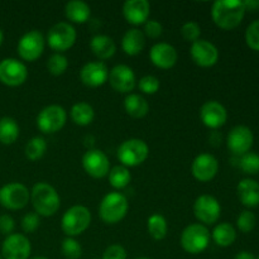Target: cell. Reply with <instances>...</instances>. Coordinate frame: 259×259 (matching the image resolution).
<instances>
[{
    "mask_svg": "<svg viewBox=\"0 0 259 259\" xmlns=\"http://www.w3.org/2000/svg\"><path fill=\"white\" fill-rule=\"evenodd\" d=\"M124 109L126 114L132 118L141 119L148 114L149 105L148 101L138 94H128L124 99Z\"/></svg>",
    "mask_w": 259,
    "mask_h": 259,
    "instance_id": "4316f807",
    "label": "cell"
},
{
    "mask_svg": "<svg viewBox=\"0 0 259 259\" xmlns=\"http://www.w3.org/2000/svg\"><path fill=\"white\" fill-rule=\"evenodd\" d=\"M28 78L27 66L17 58H4L0 61V81L10 88L23 85Z\"/></svg>",
    "mask_w": 259,
    "mask_h": 259,
    "instance_id": "8fae6325",
    "label": "cell"
},
{
    "mask_svg": "<svg viewBox=\"0 0 259 259\" xmlns=\"http://www.w3.org/2000/svg\"><path fill=\"white\" fill-rule=\"evenodd\" d=\"M30 201L34 207L35 214L45 218L53 217L61 206L60 195L55 187L47 182H37L32 187Z\"/></svg>",
    "mask_w": 259,
    "mask_h": 259,
    "instance_id": "7a4b0ae2",
    "label": "cell"
},
{
    "mask_svg": "<svg viewBox=\"0 0 259 259\" xmlns=\"http://www.w3.org/2000/svg\"><path fill=\"white\" fill-rule=\"evenodd\" d=\"M68 67V60L61 53H53L47 61L48 72L53 76H61L66 72Z\"/></svg>",
    "mask_w": 259,
    "mask_h": 259,
    "instance_id": "836d02e7",
    "label": "cell"
},
{
    "mask_svg": "<svg viewBox=\"0 0 259 259\" xmlns=\"http://www.w3.org/2000/svg\"><path fill=\"white\" fill-rule=\"evenodd\" d=\"M149 58L156 67L162 68V70H169L176 65L179 55H177L176 48L172 45L159 42L152 46L151 51H149Z\"/></svg>",
    "mask_w": 259,
    "mask_h": 259,
    "instance_id": "44dd1931",
    "label": "cell"
},
{
    "mask_svg": "<svg viewBox=\"0 0 259 259\" xmlns=\"http://www.w3.org/2000/svg\"><path fill=\"white\" fill-rule=\"evenodd\" d=\"M239 167L247 175H257L259 172V154L248 152L239 159Z\"/></svg>",
    "mask_w": 259,
    "mask_h": 259,
    "instance_id": "d590c367",
    "label": "cell"
},
{
    "mask_svg": "<svg viewBox=\"0 0 259 259\" xmlns=\"http://www.w3.org/2000/svg\"><path fill=\"white\" fill-rule=\"evenodd\" d=\"M139 90L143 94H147V95H153L161 88V82H159L158 78L153 75H147L143 76V77L139 80L138 83Z\"/></svg>",
    "mask_w": 259,
    "mask_h": 259,
    "instance_id": "74e56055",
    "label": "cell"
},
{
    "mask_svg": "<svg viewBox=\"0 0 259 259\" xmlns=\"http://www.w3.org/2000/svg\"><path fill=\"white\" fill-rule=\"evenodd\" d=\"M32 252V245L25 235L13 233L8 235L2 245L4 259H28Z\"/></svg>",
    "mask_w": 259,
    "mask_h": 259,
    "instance_id": "5bb4252c",
    "label": "cell"
},
{
    "mask_svg": "<svg viewBox=\"0 0 259 259\" xmlns=\"http://www.w3.org/2000/svg\"><path fill=\"white\" fill-rule=\"evenodd\" d=\"M45 46L46 39L42 32L32 29L25 33L24 35H22V38L18 42V55L22 60L28 61V62H34L42 56Z\"/></svg>",
    "mask_w": 259,
    "mask_h": 259,
    "instance_id": "30bf717a",
    "label": "cell"
},
{
    "mask_svg": "<svg viewBox=\"0 0 259 259\" xmlns=\"http://www.w3.org/2000/svg\"><path fill=\"white\" fill-rule=\"evenodd\" d=\"M244 3L239 0H218L211 7V18L224 30H232L242 23L245 14Z\"/></svg>",
    "mask_w": 259,
    "mask_h": 259,
    "instance_id": "6da1fadb",
    "label": "cell"
},
{
    "mask_svg": "<svg viewBox=\"0 0 259 259\" xmlns=\"http://www.w3.org/2000/svg\"><path fill=\"white\" fill-rule=\"evenodd\" d=\"M210 234L209 229L205 225L196 223V224H190L184 229L180 238V243L185 252L190 254H200L209 247Z\"/></svg>",
    "mask_w": 259,
    "mask_h": 259,
    "instance_id": "5b68a950",
    "label": "cell"
},
{
    "mask_svg": "<svg viewBox=\"0 0 259 259\" xmlns=\"http://www.w3.org/2000/svg\"><path fill=\"white\" fill-rule=\"evenodd\" d=\"M103 259H126V250L120 244H111L104 252Z\"/></svg>",
    "mask_w": 259,
    "mask_h": 259,
    "instance_id": "b9f144b4",
    "label": "cell"
},
{
    "mask_svg": "<svg viewBox=\"0 0 259 259\" xmlns=\"http://www.w3.org/2000/svg\"><path fill=\"white\" fill-rule=\"evenodd\" d=\"M257 224V218L249 210H244L239 214L237 219V227L240 232L243 233H250L255 228Z\"/></svg>",
    "mask_w": 259,
    "mask_h": 259,
    "instance_id": "8d00e7d4",
    "label": "cell"
},
{
    "mask_svg": "<svg viewBox=\"0 0 259 259\" xmlns=\"http://www.w3.org/2000/svg\"><path fill=\"white\" fill-rule=\"evenodd\" d=\"M30 191L20 182H10L0 189V204L8 210H20L28 205Z\"/></svg>",
    "mask_w": 259,
    "mask_h": 259,
    "instance_id": "ba28073f",
    "label": "cell"
},
{
    "mask_svg": "<svg viewBox=\"0 0 259 259\" xmlns=\"http://www.w3.org/2000/svg\"><path fill=\"white\" fill-rule=\"evenodd\" d=\"M91 224V212L83 205H73L66 210L61 219V229L67 237L75 238L89 229Z\"/></svg>",
    "mask_w": 259,
    "mask_h": 259,
    "instance_id": "277c9868",
    "label": "cell"
},
{
    "mask_svg": "<svg viewBox=\"0 0 259 259\" xmlns=\"http://www.w3.org/2000/svg\"><path fill=\"white\" fill-rule=\"evenodd\" d=\"M30 259H48V258H46V257H34V258H30Z\"/></svg>",
    "mask_w": 259,
    "mask_h": 259,
    "instance_id": "681fc988",
    "label": "cell"
},
{
    "mask_svg": "<svg viewBox=\"0 0 259 259\" xmlns=\"http://www.w3.org/2000/svg\"><path fill=\"white\" fill-rule=\"evenodd\" d=\"M151 5L147 0H126L123 5V15L132 25H141L148 20Z\"/></svg>",
    "mask_w": 259,
    "mask_h": 259,
    "instance_id": "7402d4cb",
    "label": "cell"
},
{
    "mask_svg": "<svg viewBox=\"0 0 259 259\" xmlns=\"http://www.w3.org/2000/svg\"><path fill=\"white\" fill-rule=\"evenodd\" d=\"M109 78V70L101 61H93L83 65L80 71V80L89 88L103 86Z\"/></svg>",
    "mask_w": 259,
    "mask_h": 259,
    "instance_id": "ffe728a7",
    "label": "cell"
},
{
    "mask_svg": "<svg viewBox=\"0 0 259 259\" xmlns=\"http://www.w3.org/2000/svg\"><path fill=\"white\" fill-rule=\"evenodd\" d=\"M219 171V162L212 154L201 153L194 159L191 164L192 176L200 182H209Z\"/></svg>",
    "mask_w": 259,
    "mask_h": 259,
    "instance_id": "d6986e66",
    "label": "cell"
},
{
    "mask_svg": "<svg viewBox=\"0 0 259 259\" xmlns=\"http://www.w3.org/2000/svg\"><path fill=\"white\" fill-rule=\"evenodd\" d=\"M71 119L76 125L86 126L90 125L93 123L94 118H95V111L90 104L85 103V101H80L72 105L70 110Z\"/></svg>",
    "mask_w": 259,
    "mask_h": 259,
    "instance_id": "83f0119b",
    "label": "cell"
},
{
    "mask_svg": "<svg viewBox=\"0 0 259 259\" xmlns=\"http://www.w3.org/2000/svg\"><path fill=\"white\" fill-rule=\"evenodd\" d=\"M20 225H22V229L24 230V233H28V234L29 233H34L40 225L39 215L35 214V212H27L23 217Z\"/></svg>",
    "mask_w": 259,
    "mask_h": 259,
    "instance_id": "60d3db41",
    "label": "cell"
},
{
    "mask_svg": "<svg viewBox=\"0 0 259 259\" xmlns=\"http://www.w3.org/2000/svg\"><path fill=\"white\" fill-rule=\"evenodd\" d=\"M128 200L120 192H109L99 205V215L105 224H118L128 212Z\"/></svg>",
    "mask_w": 259,
    "mask_h": 259,
    "instance_id": "3957f363",
    "label": "cell"
},
{
    "mask_svg": "<svg viewBox=\"0 0 259 259\" xmlns=\"http://www.w3.org/2000/svg\"><path fill=\"white\" fill-rule=\"evenodd\" d=\"M245 42L248 47L259 52V19L248 25L245 30Z\"/></svg>",
    "mask_w": 259,
    "mask_h": 259,
    "instance_id": "f35d334b",
    "label": "cell"
},
{
    "mask_svg": "<svg viewBox=\"0 0 259 259\" xmlns=\"http://www.w3.org/2000/svg\"><path fill=\"white\" fill-rule=\"evenodd\" d=\"M149 154V147L144 141L138 138H131L124 141L118 148L119 162L124 167H137L143 163Z\"/></svg>",
    "mask_w": 259,
    "mask_h": 259,
    "instance_id": "8992f818",
    "label": "cell"
},
{
    "mask_svg": "<svg viewBox=\"0 0 259 259\" xmlns=\"http://www.w3.org/2000/svg\"><path fill=\"white\" fill-rule=\"evenodd\" d=\"M181 34L185 40L187 42H196L200 39V34H201V28L196 22H187L182 25Z\"/></svg>",
    "mask_w": 259,
    "mask_h": 259,
    "instance_id": "ab89813d",
    "label": "cell"
},
{
    "mask_svg": "<svg viewBox=\"0 0 259 259\" xmlns=\"http://www.w3.org/2000/svg\"><path fill=\"white\" fill-rule=\"evenodd\" d=\"M65 15L70 22L83 24L90 19L91 9L89 4L81 0H71L65 5Z\"/></svg>",
    "mask_w": 259,
    "mask_h": 259,
    "instance_id": "484cf974",
    "label": "cell"
},
{
    "mask_svg": "<svg viewBox=\"0 0 259 259\" xmlns=\"http://www.w3.org/2000/svg\"><path fill=\"white\" fill-rule=\"evenodd\" d=\"M144 46H146V35L143 30L137 28L126 30L121 39V50L128 56L139 55L144 50Z\"/></svg>",
    "mask_w": 259,
    "mask_h": 259,
    "instance_id": "cb8c5ba5",
    "label": "cell"
},
{
    "mask_svg": "<svg viewBox=\"0 0 259 259\" xmlns=\"http://www.w3.org/2000/svg\"><path fill=\"white\" fill-rule=\"evenodd\" d=\"M90 48L94 55L100 60H109L115 55L116 45L114 39L109 35L98 34L94 35L90 40Z\"/></svg>",
    "mask_w": 259,
    "mask_h": 259,
    "instance_id": "d4e9b609",
    "label": "cell"
},
{
    "mask_svg": "<svg viewBox=\"0 0 259 259\" xmlns=\"http://www.w3.org/2000/svg\"><path fill=\"white\" fill-rule=\"evenodd\" d=\"M47 151V142L42 137H33L28 143L25 144V156L30 161H38L45 156Z\"/></svg>",
    "mask_w": 259,
    "mask_h": 259,
    "instance_id": "d6a6232c",
    "label": "cell"
},
{
    "mask_svg": "<svg viewBox=\"0 0 259 259\" xmlns=\"http://www.w3.org/2000/svg\"><path fill=\"white\" fill-rule=\"evenodd\" d=\"M192 61L200 67H212L219 60V51L214 43L206 39H199L194 42L190 48Z\"/></svg>",
    "mask_w": 259,
    "mask_h": 259,
    "instance_id": "2e32d148",
    "label": "cell"
},
{
    "mask_svg": "<svg viewBox=\"0 0 259 259\" xmlns=\"http://www.w3.org/2000/svg\"><path fill=\"white\" fill-rule=\"evenodd\" d=\"M163 32V28H162V24L157 20H147L144 23V35L149 38H158L159 35Z\"/></svg>",
    "mask_w": 259,
    "mask_h": 259,
    "instance_id": "7bdbcfd3",
    "label": "cell"
},
{
    "mask_svg": "<svg viewBox=\"0 0 259 259\" xmlns=\"http://www.w3.org/2000/svg\"><path fill=\"white\" fill-rule=\"evenodd\" d=\"M200 119L209 129H218L227 123L228 111L223 104L217 100H210L200 108Z\"/></svg>",
    "mask_w": 259,
    "mask_h": 259,
    "instance_id": "ac0fdd59",
    "label": "cell"
},
{
    "mask_svg": "<svg viewBox=\"0 0 259 259\" xmlns=\"http://www.w3.org/2000/svg\"><path fill=\"white\" fill-rule=\"evenodd\" d=\"M254 142V136L250 128L245 125H237L229 132L227 138V146L235 156H243L250 151Z\"/></svg>",
    "mask_w": 259,
    "mask_h": 259,
    "instance_id": "9a60e30c",
    "label": "cell"
},
{
    "mask_svg": "<svg viewBox=\"0 0 259 259\" xmlns=\"http://www.w3.org/2000/svg\"><path fill=\"white\" fill-rule=\"evenodd\" d=\"M109 83L115 91L131 94L136 88V73L126 65H116L109 71Z\"/></svg>",
    "mask_w": 259,
    "mask_h": 259,
    "instance_id": "e0dca14e",
    "label": "cell"
},
{
    "mask_svg": "<svg viewBox=\"0 0 259 259\" xmlns=\"http://www.w3.org/2000/svg\"><path fill=\"white\" fill-rule=\"evenodd\" d=\"M109 182L116 190H123L131 184L132 175L129 169L124 166H115L109 171Z\"/></svg>",
    "mask_w": 259,
    "mask_h": 259,
    "instance_id": "1f68e13d",
    "label": "cell"
},
{
    "mask_svg": "<svg viewBox=\"0 0 259 259\" xmlns=\"http://www.w3.org/2000/svg\"><path fill=\"white\" fill-rule=\"evenodd\" d=\"M147 229L154 240H162L167 235V230H168L166 218L157 212L152 214L147 220Z\"/></svg>",
    "mask_w": 259,
    "mask_h": 259,
    "instance_id": "4dcf8cb0",
    "label": "cell"
},
{
    "mask_svg": "<svg viewBox=\"0 0 259 259\" xmlns=\"http://www.w3.org/2000/svg\"><path fill=\"white\" fill-rule=\"evenodd\" d=\"M211 238L215 244L219 247H230L237 239V232H235V228L229 223H220L212 230Z\"/></svg>",
    "mask_w": 259,
    "mask_h": 259,
    "instance_id": "f1b7e54d",
    "label": "cell"
},
{
    "mask_svg": "<svg viewBox=\"0 0 259 259\" xmlns=\"http://www.w3.org/2000/svg\"><path fill=\"white\" fill-rule=\"evenodd\" d=\"M0 259H3V258H2V257H0Z\"/></svg>",
    "mask_w": 259,
    "mask_h": 259,
    "instance_id": "f5cc1de1",
    "label": "cell"
},
{
    "mask_svg": "<svg viewBox=\"0 0 259 259\" xmlns=\"http://www.w3.org/2000/svg\"><path fill=\"white\" fill-rule=\"evenodd\" d=\"M3 40H4V34H3V30L0 29V46L3 45Z\"/></svg>",
    "mask_w": 259,
    "mask_h": 259,
    "instance_id": "c3c4849f",
    "label": "cell"
},
{
    "mask_svg": "<svg viewBox=\"0 0 259 259\" xmlns=\"http://www.w3.org/2000/svg\"><path fill=\"white\" fill-rule=\"evenodd\" d=\"M18 137H19V125L15 119L10 116L0 118V143L10 146L17 142Z\"/></svg>",
    "mask_w": 259,
    "mask_h": 259,
    "instance_id": "f546056e",
    "label": "cell"
},
{
    "mask_svg": "<svg viewBox=\"0 0 259 259\" xmlns=\"http://www.w3.org/2000/svg\"><path fill=\"white\" fill-rule=\"evenodd\" d=\"M257 259H259V255H258V258H257Z\"/></svg>",
    "mask_w": 259,
    "mask_h": 259,
    "instance_id": "816d5d0a",
    "label": "cell"
},
{
    "mask_svg": "<svg viewBox=\"0 0 259 259\" xmlns=\"http://www.w3.org/2000/svg\"><path fill=\"white\" fill-rule=\"evenodd\" d=\"M77 33L73 25L67 22L56 23L47 33V43L56 53L70 50L76 42Z\"/></svg>",
    "mask_w": 259,
    "mask_h": 259,
    "instance_id": "52a82bcc",
    "label": "cell"
},
{
    "mask_svg": "<svg viewBox=\"0 0 259 259\" xmlns=\"http://www.w3.org/2000/svg\"><path fill=\"white\" fill-rule=\"evenodd\" d=\"M194 214L202 225H212L219 220L222 206L211 195H201L195 200Z\"/></svg>",
    "mask_w": 259,
    "mask_h": 259,
    "instance_id": "7c38bea8",
    "label": "cell"
},
{
    "mask_svg": "<svg viewBox=\"0 0 259 259\" xmlns=\"http://www.w3.org/2000/svg\"><path fill=\"white\" fill-rule=\"evenodd\" d=\"M94 144V137L93 136H86L85 137V146L93 147Z\"/></svg>",
    "mask_w": 259,
    "mask_h": 259,
    "instance_id": "7dc6e473",
    "label": "cell"
},
{
    "mask_svg": "<svg viewBox=\"0 0 259 259\" xmlns=\"http://www.w3.org/2000/svg\"><path fill=\"white\" fill-rule=\"evenodd\" d=\"M61 250L66 259H80L82 255V247L75 238L67 237L63 239Z\"/></svg>",
    "mask_w": 259,
    "mask_h": 259,
    "instance_id": "e575fe53",
    "label": "cell"
},
{
    "mask_svg": "<svg viewBox=\"0 0 259 259\" xmlns=\"http://www.w3.org/2000/svg\"><path fill=\"white\" fill-rule=\"evenodd\" d=\"M237 194L244 206L255 207L259 205V184L254 180H242L237 186Z\"/></svg>",
    "mask_w": 259,
    "mask_h": 259,
    "instance_id": "603a6c76",
    "label": "cell"
},
{
    "mask_svg": "<svg viewBox=\"0 0 259 259\" xmlns=\"http://www.w3.org/2000/svg\"><path fill=\"white\" fill-rule=\"evenodd\" d=\"M67 120V113L60 105H48L37 115V126L42 133L53 134L60 132Z\"/></svg>",
    "mask_w": 259,
    "mask_h": 259,
    "instance_id": "9c48e42d",
    "label": "cell"
},
{
    "mask_svg": "<svg viewBox=\"0 0 259 259\" xmlns=\"http://www.w3.org/2000/svg\"><path fill=\"white\" fill-rule=\"evenodd\" d=\"M234 259H257L254 257V254L250 252H245V250H243V252H239L237 255H235Z\"/></svg>",
    "mask_w": 259,
    "mask_h": 259,
    "instance_id": "f6af8a7d",
    "label": "cell"
},
{
    "mask_svg": "<svg viewBox=\"0 0 259 259\" xmlns=\"http://www.w3.org/2000/svg\"><path fill=\"white\" fill-rule=\"evenodd\" d=\"M82 167L93 179H103L109 175L110 162L108 156L100 149H89L82 157Z\"/></svg>",
    "mask_w": 259,
    "mask_h": 259,
    "instance_id": "4fadbf2b",
    "label": "cell"
},
{
    "mask_svg": "<svg viewBox=\"0 0 259 259\" xmlns=\"http://www.w3.org/2000/svg\"><path fill=\"white\" fill-rule=\"evenodd\" d=\"M15 228V222L10 215L3 214L0 215V233L8 235L13 234V230Z\"/></svg>",
    "mask_w": 259,
    "mask_h": 259,
    "instance_id": "ee69618b",
    "label": "cell"
},
{
    "mask_svg": "<svg viewBox=\"0 0 259 259\" xmlns=\"http://www.w3.org/2000/svg\"><path fill=\"white\" fill-rule=\"evenodd\" d=\"M244 3V7H245V10L249 9V10H254L259 8V2L258 0H250V2H243Z\"/></svg>",
    "mask_w": 259,
    "mask_h": 259,
    "instance_id": "bcb514c9",
    "label": "cell"
},
{
    "mask_svg": "<svg viewBox=\"0 0 259 259\" xmlns=\"http://www.w3.org/2000/svg\"><path fill=\"white\" fill-rule=\"evenodd\" d=\"M136 259H149V258H146V257H141V258H136Z\"/></svg>",
    "mask_w": 259,
    "mask_h": 259,
    "instance_id": "f907efd6",
    "label": "cell"
}]
</instances>
